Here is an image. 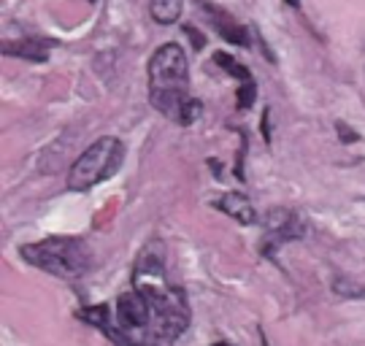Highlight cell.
I'll return each mask as SVG.
<instances>
[{
  "mask_svg": "<svg viewBox=\"0 0 365 346\" xmlns=\"http://www.w3.org/2000/svg\"><path fill=\"white\" fill-rule=\"evenodd\" d=\"M149 101L163 116L179 125L190 101V65L179 44H163L149 60Z\"/></svg>",
  "mask_w": 365,
  "mask_h": 346,
  "instance_id": "1",
  "label": "cell"
},
{
  "mask_svg": "<svg viewBox=\"0 0 365 346\" xmlns=\"http://www.w3.org/2000/svg\"><path fill=\"white\" fill-rule=\"evenodd\" d=\"M19 255L27 265L41 268L66 282L81 279L92 265V249L84 238L76 235H52L36 244L19 246Z\"/></svg>",
  "mask_w": 365,
  "mask_h": 346,
  "instance_id": "2",
  "label": "cell"
},
{
  "mask_svg": "<svg viewBox=\"0 0 365 346\" xmlns=\"http://www.w3.org/2000/svg\"><path fill=\"white\" fill-rule=\"evenodd\" d=\"M125 160V146L114 136H103L87 146L76 157V163L68 171V190L71 193H90L101 181L111 179Z\"/></svg>",
  "mask_w": 365,
  "mask_h": 346,
  "instance_id": "3",
  "label": "cell"
},
{
  "mask_svg": "<svg viewBox=\"0 0 365 346\" xmlns=\"http://www.w3.org/2000/svg\"><path fill=\"white\" fill-rule=\"evenodd\" d=\"M265 233H262V255L274 257L279 249L289 241H300L306 235V219L292 208H271L265 219Z\"/></svg>",
  "mask_w": 365,
  "mask_h": 346,
  "instance_id": "4",
  "label": "cell"
},
{
  "mask_svg": "<svg viewBox=\"0 0 365 346\" xmlns=\"http://www.w3.org/2000/svg\"><path fill=\"white\" fill-rule=\"evenodd\" d=\"M197 6L206 11L211 27H214V30H217L227 44H235V46H252V36H249V30L241 25V22H235L233 16L225 11V9L214 6V3H206V0H197Z\"/></svg>",
  "mask_w": 365,
  "mask_h": 346,
  "instance_id": "5",
  "label": "cell"
},
{
  "mask_svg": "<svg viewBox=\"0 0 365 346\" xmlns=\"http://www.w3.org/2000/svg\"><path fill=\"white\" fill-rule=\"evenodd\" d=\"M52 46L54 41H43V39L6 41L3 44V54L6 57H22V60H30V63H46Z\"/></svg>",
  "mask_w": 365,
  "mask_h": 346,
  "instance_id": "6",
  "label": "cell"
},
{
  "mask_svg": "<svg viewBox=\"0 0 365 346\" xmlns=\"http://www.w3.org/2000/svg\"><path fill=\"white\" fill-rule=\"evenodd\" d=\"M214 208H220L225 211L227 217H233L235 222H241V225H255L257 222V211H255V205L249 200L244 193H225L214 203Z\"/></svg>",
  "mask_w": 365,
  "mask_h": 346,
  "instance_id": "7",
  "label": "cell"
},
{
  "mask_svg": "<svg viewBox=\"0 0 365 346\" xmlns=\"http://www.w3.org/2000/svg\"><path fill=\"white\" fill-rule=\"evenodd\" d=\"M76 320L92 325L95 330H101L103 335H108L111 341H114V335H117V322H111V308L106 306V303L78 308V311H76Z\"/></svg>",
  "mask_w": 365,
  "mask_h": 346,
  "instance_id": "8",
  "label": "cell"
},
{
  "mask_svg": "<svg viewBox=\"0 0 365 346\" xmlns=\"http://www.w3.org/2000/svg\"><path fill=\"white\" fill-rule=\"evenodd\" d=\"M149 14L157 25H173L182 16V0H152Z\"/></svg>",
  "mask_w": 365,
  "mask_h": 346,
  "instance_id": "9",
  "label": "cell"
},
{
  "mask_svg": "<svg viewBox=\"0 0 365 346\" xmlns=\"http://www.w3.org/2000/svg\"><path fill=\"white\" fill-rule=\"evenodd\" d=\"M214 63L220 65L225 73H230L233 78H238L241 84H244V81H252V73H249L247 65L238 63L233 54H227V51H214Z\"/></svg>",
  "mask_w": 365,
  "mask_h": 346,
  "instance_id": "10",
  "label": "cell"
},
{
  "mask_svg": "<svg viewBox=\"0 0 365 346\" xmlns=\"http://www.w3.org/2000/svg\"><path fill=\"white\" fill-rule=\"evenodd\" d=\"M333 292H336L341 300H363L365 284L354 282V279H346V276H339V279H333Z\"/></svg>",
  "mask_w": 365,
  "mask_h": 346,
  "instance_id": "11",
  "label": "cell"
},
{
  "mask_svg": "<svg viewBox=\"0 0 365 346\" xmlns=\"http://www.w3.org/2000/svg\"><path fill=\"white\" fill-rule=\"evenodd\" d=\"M200 114H203V103L197 101V98H190V101L184 103L179 125H182V128H190V125H195L197 119H200Z\"/></svg>",
  "mask_w": 365,
  "mask_h": 346,
  "instance_id": "12",
  "label": "cell"
},
{
  "mask_svg": "<svg viewBox=\"0 0 365 346\" xmlns=\"http://www.w3.org/2000/svg\"><path fill=\"white\" fill-rule=\"evenodd\" d=\"M255 98H257V87H255V81H244V84L238 87V92H235V106H238L241 111H247V108H252Z\"/></svg>",
  "mask_w": 365,
  "mask_h": 346,
  "instance_id": "13",
  "label": "cell"
},
{
  "mask_svg": "<svg viewBox=\"0 0 365 346\" xmlns=\"http://www.w3.org/2000/svg\"><path fill=\"white\" fill-rule=\"evenodd\" d=\"M336 130H339V138H341L344 143L360 141V136H357V133H352V128H349L346 122H336Z\"/></svg>",
  "mask_w": 365,
  "mask_h": 346,
  "instance_id": "14",
  "label": "cell"
},
{
  "mask_svg": "<svg viewBox=\"0 0 365 346\" xmlns=\"http://www.w3.org/2000/svg\"><path fill=\"white\" fill-rule=\"evenodd\" d=\"M268 119H271V111L265 108L262 111V138H265V143H271V125H268Z\"/></svg>",
  "mask_w": 365,
  "mask_h": 346,
  "instance_id": "15",
  "label": "cell"
},
{
  "mask_svg": "<svg viewBox=\"0 0 365 346\" xmlns=\"http://www.w3.org/2000/svg\"><path fill=\"white\" fill-rule=\"evenodd\" d=\"M184 33H187L190 39L195 41V49H203V39L197 36V30H195V27H190V25H187V27H184Z\"/></svg>",
  "mask_w": 365,
  "mask_h": 346,
  "instance_id": "16",
  "label": "cell"
},
{
  "mask_svg": "<svg viewBox=\"0 0 365 346\" xmlns=\"http://www.w3.org/2000/svg\"><path fill=\"white\" fill-rule=\"evenodd\" d=\"M287 6H292V9H300V0H287Z\"/></svg>",
  "mask_w": 365,
  "mask_h": 346,
  "instance_id": "17",
  "label": "cell"
},
{
  "mask_svg": "<svg viewBox=\"0 0 365 346\" xmlns=\"http://www.w3.org/2000/svg\"><path fill=\"white\" fill-rule=\"evenodd\" d=\"M211 346H235V344H227V341H217V344H211Z\"/></svg>",
  "mask_w": 365,
  "mask_h": 346,
  "instance_id": "18",
  "label": "cell"
},
{
  "mask_svg": "<svg viewBox=\"0 0 365 346\" xmlns=\"http://www.w3.org/2000/svg\"><path fill=\"white\" fill-rule=\"evenodd\" d=\"M262 346H268V344H265V338H262Z\"/></svg>",
  "mask_w": 365,
  "mask_h": 346,
  "instance_id": "19",
  "label": "cell"
},
{
  "mask_svg": "<svg viewBox=\"0 0 365 346\" xmlns=\"http://www.w3.org/2000/svg\"><path fill=\"white\" fill-rule=\"evenodd\" d=\"M87 3H95V0H87Z\"/></svg>",
  "mask_w": 365,
  "mask_h": 346,
  "instance_id": "20",
  "label": "cell"
}]
</instances>
